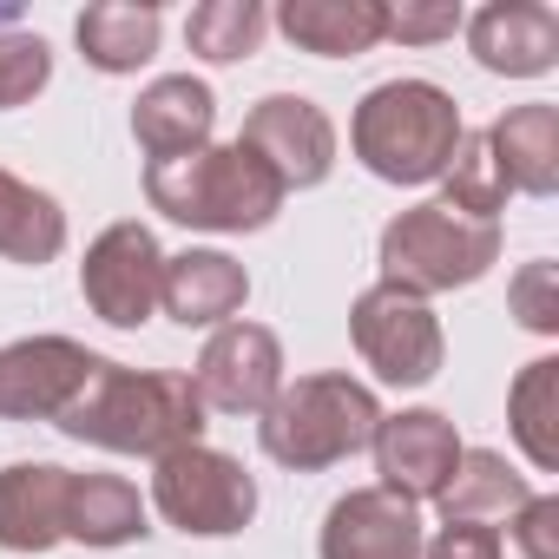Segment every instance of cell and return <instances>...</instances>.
I'll use <instances>...</instances> for the list:
<instances>
[{"mask_svg": "<svg viewBox=\"0 0 559 559\" xmlns=\"http://www.w3.org/2000/svg\"><path fill=\"white\" fill-rule=\"evenodd\" d=\"M60 435L73 441H93L106 454H171V448H191L204 441V402L191 389V376H171V369H126V362H93L86 389L60 408L53 421Z\"/></svg>", "mask_w": 559, "mask_h": 559, "instance_id": "cell-1", "label": "cell"}, {"mask_svg": "<svg viewBox=\"0 0 559 559\" xmlns=\"http://www.w3.org/2000/svg\"><path fill=\"white\" fill-rule=\"evenodd\" d=\"M461 106L435 80H382L349 119V152L382 185H435L461 145Z\"/></svg>", "mask_w": 559, "mask_h": 559, "instance_id": "cell-2", "label": "cell"}, {"mask_svg": "<svg viewBox=\"0 0 559 559\" xmlns=\"http://www.w3.org/2000/svg\"><path fill=\"white\" fill-rule=\"evenodd\" d=\"M145 198L152 211H165L171 224L185 230H263L276 211H284V185L276 171L250 152V145H204V152H185V158H165V165H145Z\"/></svg>", "mask_w": 559, "mask_h": 559, "instance_id": "cell-3", "label": "cell"}, {"mask_svg": "<svg viewBox=\"0 0 559 559\" xmlns=\"http://www.w3.org/2000/svg\"><path fill=\"white\" fill-rule=\"evenodd\" d=\"M382 428V402L369 382L356 376H297L276 389V402L257 415V441L276 467H290V474H323L349 454H362Z\"/></svg>", "mask_w": 559, "mask_h": 559, "instance_id": "cell-4", "label": "cell"}, {"mask_svg": "<svg viewBox=\"0 0 559 559\" xmlns=\"http://www.w3.org/2000/svg\"><path fill=\"white\" fill-rule=\"evenodd\" d=\"M382 284L408 290V297H448V290H467L500 263V224H480V217H461L448 211L441 198L428 204H408L382 224Z\"/></svg>", "mask_w": 559, "mask_h": 559, "instance_id": "cell-5", "label": "cell"}, {"mask_svg": "<svg viewBox=\"0 0 559 559\" xmlns=\"http://www.w3.org/2000/svg\"><path fill=\"white\" fill-rule=\"evenodd\" d=\"M152 507L191 539H230L257 520V480L243 474V461L191 441L152 461Z\"/></svg>", "mask_w": 559, "mask_h": 559, "instance_id": "cell-6", "label": "cell"}, {"mask_svg": "<svg viewBox=\"0 0 559 559\" xmlns=\"http://www.w3.org/2000/svg\"><path fill=\"white\" fill-rule=\"evenodd\" d=\"M349 336H356V356L376 369V382L389 389H421L441 376V317L435 304L395 290V284H369L349 310Z\"/></svg>", "mask_w": 559, "mask_h": 559, "instance_id": "cell-7", "label": "cell"}, {"mask_svg": "<svg viewBox=\"0 0 559 559\" xmlns=\"http://www.w3.org/2000/svg\"><path fill=\"white\" fill-rule=\"evenodd\" d=\"M158 276H165L158 237H152L139 217H119V224H106V230L86 243L80 297H86V310H93L99 323L139 330V323L158 310Z\"/></svg>", "mask_w": 559, "mask_h": 559, "instance_id": "cell-8", "label": "cell"}, {"mask_svg": "<svg viewBox=\"0 0 559 559\" xmlns=\"http://www.w3.org/2000/svg\"><path fill=\"white\" fill-rule=\"evenodd\" d=\"M237 145H250L284 191H310L336 171V119L304 93H270L243 112Z\"/></svg>", "mask_w": 559, "mask_h": 559, "instance_id": "cell-9", "label": "cell"}, {"mask_svg": "<svg viewBox=\"0 0 559 559\" xmlns=\"http://www.w3.org/2000/svg\"><path fill=\"white\" fill-rule=\"evenodd\" d=\"M191 389L204 408L217 415H263L284 389V343H276L263 323H224L211 330L198 369H191Z\"/></svg>", "mask_w": 559, "mask_h": 559, "instance_id": "cell-10", "label": "cell"}, {"mask_svg": "<svg viewBox=\"0 0 559 559\" xmlns=\"http://www.w3.org/2000/svg\"><path fill=\"white\" fill-rule=\"evenodd\" d=\"M376 487L382 493H395V500H408V507H421V500H441V487H448V474L461 467V435H454V421L441 415V408H402V415H382V428H376Z\"/></svg>", "mask_w": 559, "mask_h": 559, "instance_id": "cell-11", "label": "cell"}, {"mask_svg": "<svg viewBox=\"0 0 559 559\" xmlns=\"http://www.w3.org/2000/svg\"><path fill=\"white\" fill-rule=\"evenodd\" d=\"M93 349L73 336H21L0 349V421H60V408L86 389Z\"/></svg>", "mask_w": 559, "mask_h": 559, "instance_id": "cell-12", "label": "cell"}, {"mask_svg": "<svg viewBox=\"0 0 559 559\" xmlns=\"http://www.w3.org/2000/svg\"><path fill=\"white\" fill-rule=\"evenodd\" d=\"M421 507L382 493V487H349L323 513V559H421Z\"/></svg>", "mask_w": 559, "mask_h": 559, "instance_id": "cell-13", "label": "cell"}, {"mask_svg": "<svg viewBox=\"0 0 559 559\" xmlns=\"http://www.w3.org/2000/svg\"><path fill=\"white\" fill-rule=\"evenodd\" d=\"M467 47L487 73L507 80H539L559 67V14L546 0H493L467 21Z\"/></svg>", "mask_w": 559, "mask_h": 559, "instance_id": "cell-14", "label": "cell"}, {"mask_svg": "<svg viewBox=\"0 0 559 559\" xmlns=\"http://www.w3.org/2000/svg\"><path fill=\"white\" fill-rule=\"evenodd\" d=\"M158 304H165V317L185 323V330H224V323H237V310L250 304V276H243V263L224 257V250H178V257H165Z\"/></svg>", "mask_w": 559, "mask_h": 559, "instance_id": "cell-15", "label": "cell"}, {"mask_svg": "<svg viewBox=\"0 0 559 559\" xmlns=\"http://www.w3.org/2000/svg\"><path fill=\"white\" fill-rule=\"evenodd\" d=\"M211 126H217V93L191 73H165L139 93L132 106V139L152 165L165 158H185V152H204L211 145Z\"/></svg>", "mask_w": 559, "mask_h": 559, "instance_id": "cell-16", "label": "cell"}, {"mask_svg": "<svg viewBox=\"0 0 559 559\" xmlns=\"http://www.w3.org/2000/svg\"><path fill=\"white\" fill-rule=\"evenodd\" d=\"M67 487H73L67 467L14 461L0 474V546L8 552H53L67 539Z\"/></svg>", "mask_w": 559, "mask_h": 559, "instance_id": "cell-17", "label": "cell"}, {"mask_svg": "<svg viewBox=\"0 0 559 559\" xmlns=\"http://www.w3.org/2000/svg\"><path fill=\"white\" fill-rule=\"evenodd\" d=\"M276 27L304 53L356 60V53H376L389 40V0H284Z\"/></svg>", "mask_w": 559, "mask_h": 559, "instance_id": "cell-18", "label": "cell"}, {"mask_svg": "<svg viewBox=\"0 0 559 559\" xmlns=\"http://www.w3.org/2000/svg\"><path fill=\"white\" fill-rule=\"evenodd\" d=\"M487 145L507 171L513 191L526 198H552L559 191V106L533 99V106H513L487 126Z\"/></svg>", "mask_w": 559, "mask_h": 559, "instance_id": "cell-19", "label": "cell"}, {"mask_svg": "<svg viewBox=\"0 0 559 559\" xmlns=\"http://www.w3.org/2000/svg\"><path fill=\"white\" fill-rule=\"evenodd\" d=\"M158 8L152 0H99L73 21V40L86 53V67L99 73H139L152 53H158Z\"/></svg>", "mask_w": 559, "mask_h": 559, "instance_id": "cell-20", "label": "cell"}, {"mask_svg": "<svg viewBox=\"0 0 559 559\" xmlns=\"http://www.w3.org/2000/svg\"><path fill=\"white\" fill-rule=\"evenodd\" d=\"M145 493L126 474H73L67 487V539L80 546H132L145 539Z\"/></svg>", "mask_w": 559, "mask_h": 559, "instance_id": "cell-21", "label": "cell"}, {"mask_svg": "<svg viewBox=\"0 0 559 559\" xmlns=\"http://www.w3.org/2000/svg\"><path fill=\"white\" fill-rule=\"evenodd\" d=\"M67 250V211L53 191L0 171V257L8 263H53Z\"/></svg>", "mask_w": 559, "mask_h": 559, "instance_id": "cell-22", "label": "cell"}, {"mask_svg": "<svg viewBox=\"0 0 559 559\" xmlns=\"http://www.w3.org/2000/svg\"><path fill=\"white\" fill-rule=\"evenodd\" d=\"M507 421H513V441L533 461V474H559V356H539L520 369V382L507 395Z\"/></svg>", "mask_w": 559, "mask_h": 559, "instance_id": "cell-23", "label": "cell"}, {"mask_svg": "<svg viewBox=\"0 0 559 559\" xmlns=\"http://www.w3.org/2000/svg\"><path fill=\"white\" fill-rule=\"evenodd\" d=\"M526 493H533V480L513 474L507 454H493V448H461V467L448 474V487H441L435 507H441V520H493V513H513Z\"/></svg>", "mask_w": 559, "mask_h": 559, "instance_id": "cell-24", "label": "cell"}, {"mask_svg": "<svg viewBox=\"0 0 559 559\" xmlns=\"http://www.w3.org/2000/svg\"><path fill=\"white\" fill-rule=\"evenodd\" d=\"M263 34H270V14L257 8V0H198V8L185 14V40H191V53L211 60V67L250 60V53L263 47Z\"/></svg>", "mask_w": 559, "mask_h": 559, "instance_id": "cell-25", "label": "cell"}, {"mask_svg": "<svg viewBox=\"0 0 559 559\" xmlns=\"http://www.w3.org/2000/svg\"><path fill=\"white\" fill-rule=\"evenodd\" d=\"M507 171L487 145V132H461L448 171H441V204L461 211V217H480V224H500V204H507Z\"/></svg>", "mask_w": 559, "mask_h": 559, "instance_id": "cell-26", "label": "cell"}, {"mask_svg": "<svg viewBox=\"0 0 559 559\" xmlns=\"http://www.w3.org/2000/svg\"><path fill=\"white\" fill-rule=\"evenodd\" d=\"M47 80H53V47L40 34H21V27L0 34V112L47 93Z\"/></svg>", "mask_w": 559, "mask_h": 559, "instance_id": "cell-27", "label": "cell"}, {"mask_svg": "<svg viewBox=\"0 0 559 559\" xmlns=\"http://www.w3.org/2000/svg\"><path fill=\"white\" fill-rule=\"evenodd\" d=\"M507 304H513L520 330H533V336H559V270H552V263H526V270L513 276Z\"/></svg>", "mask_w": 559, "mask_h": 559, "instance_id": "cell-28", "label": "cell"}, {"mask_svg": "<svg viewBox=\"0 0 559 559\" xmlns=\"http://www.w3.org/2000/svg\"><path fill=\"white\" fill-rule=\"evenodd\" d=\"M461 27H467V14L454 0H402V8H389V40H402V47H435V40H454Z\"/></svg>", "mask_w": 559, "mask_h": 559, "instance_id": "cell-29", "label": "cell"}, {"mask_svg": "<svg viewBox=\"0 0 559 559\" xmlns=\"http://www.w3.org/2000/svg\"><path fill=\"white\" fill-rule=\"evenodd\" d=\"M507 520H513L507 533H513L520 559H559V493H526Z\"/></svg>", "mask_w": 559, "mask_h": 559, "instance_id": "cell-30", "label": "cell"}, {"mask_svg": "<svg viewBox=\"0 0 559 559\" xmlns=\"http://www.w3.org/2000/svg\"><path fill=\"white\" fill-rule=\"evenodd\" d=\"M421 559H507V539L487 520H441V533L421 539Z\"/></svg>", "mask_w": 559, "mask_h": 559, "instance_id": "cell-31", "label": "cell"}, {"mask_svg": "<svg viewBox=\"0 0 559 559\" xmlns=\"http://www.w3.org/2000/svg\"><path fill=\"white\" fill-rule=\"evenodd\" d=\"M8 27H21V8H14V0H0V34H8Z\"/></svg>", "mask_w": 559, "mask_h": 559, "instance_id": "cell-32", "label": "cell"}]
</instances>
